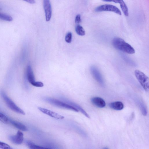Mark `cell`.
Instances as JSON below:
<instances>
[{"label": "cell", "mask_w": 149, "mask_h": 149, "mask_svg": "<svg viewBox=\"0 0 149 149\" xmlns=\"http://www.w3.org/2000/svg\"><path fill=\"white\" fill-rule=\"evenodd\" d=\"M112 44L116 49L127 54H132L135 53V50L131 45L120 38H114Z\"/></svg>", "instance_id": "1"}, {"label": "cell", "mask_w": 149, "mask_h": 149, "mask_svg": "<svg viewBox=\"0 0 149 149\" xmlns=\"http://www.w3.org/2000/svg\"><path fill=\"white\" fill-rule=\"evenodd\" d=\"M43 100L45 102L55 106L76 112H78V111L72 107L68 104L63 101L50 97H45Z\"/></svg>", "instance_id": "2"}, {"label": "cell", "mask_w": 149, "mask_h": 149, "mask_svg": "<svg viewBox=\"0 0 149 149\" xmlns=\"http://www.w3.org/2000/svg\"><path fill=\"white\" fill-rule=\"evenodd\" d=\"M1 97L8 107L13 111L18 113L25 115V113L23 110L17 106L16 104L3 91H1Z\"/></svg>", "instance_id": "3"}, {"label": "cell", "mask_w": 149, "mask_h": 149, "mask_svg": "<svg viewBox=\"0 0 149 149\" xmlns=\"http://www.w3.org/2000/svg\"><path fill=\"white\" fill-rule=\"evenodd\" d=\"M135 76L144 89L146 92L149 90V80L148 77L143 72L138 70L134 71Z\"/></svg>", "instance_id": "4"}, {"label": "cell", "mask_w": 149, "mask_h": 149, "mask_svg": "<svg viewBox=\"0 0 149 149\" xmlns=\"http://www.w3.org/2000/svg\"><path fill=\"white\" fill-rule=\"evenodd\" d=\"M96 12L109 11L112 12L120 15H121L120 10L116 6L111 4H105L97 7L95 9Z\"/></svg>", "instance_id": "5"}, {"label": "cell", "mask_w": 149, "mask_h": 149, "mask_svg": "<svg viewBox=\"0 0 149 149\" xmlns=\"http://www.w3.org/2000/svg\"><path fill=\"white\" fill-rule=\"evenodd\" d=\"M91 73L94 79L101 86H104V81L100 71L98 69L94 66H91L90 68Z\"/></svg>", "instance_id": "6"}, {"label": "cell", "mask_w": 149, "mask_h": 149, "mask_svg": "<svg viewBox=\"0 0 149 149\" xmlns=\"http://www.w3.org/2000/svg\"><path fill=\"white\" fill-rule=\"evenodd\" d=\"M61 100L63 102L75 108L78 110V111H80L82 113L84 114L87 118H90L89 115L78 104L66 98L61 97Z\"/></svg>", "instance_id": "7"}, {"label": "cell", "mask_w": 149, "mask_h": 149, "mask_svg": "<svg viewBox=\"0 0 149 149\" xmlns=\"http://www.w3.org/2000/svg\"><path fill=\"white\" fill-rule=\"evenodd\" d=\"M8 138L13 143L17 145L20 144L22 143L24 140V134L22 132L18 131L16 134L9 136Z\"/></svg>", "instance_id": "8"}, {"label": "cell", "mask_w": 149, "mask_h": 149, "mask_svg": "<svg viewBox=\"0 0 149 149\" xmlns=\"http://www.w3.org/2000/svg\"><path fill=\"white\" fill-rule=\"evenodd\" d=\"M43 7L45 10L46 20L49 21L50 19L52 14L51 4L50 1L45 0L43 1Z\"/></svg>", "instance_id": "9"}, {"label": "cell", "mask_w": 149, "mask_h": 149, "mask_svg": "<svg viewBox=\"0 0 149 149\" xmlns=\"http://www.w3.org/2000/svg\"><path fill=\"white\" fill-rule=\"evenodd\" d=\"M38 108L40 111L42 113L54 118L62 120L64 118L63 116L47 109L40 107H38Z\"/></svg>", "instance_id": "10"}, {"label": "cell", "mask_w": 149, "mask_h": 149, "mask_svg": "<svg viewBox=\"0 0 149 149\" xmlns=\"http://www.w3.org/2000/svg\"><path fill=\"white\" fill-rule=\"evenodd\" d=\"M26 73L28 81L34 86L36 81H35L34 73L32 68L30 65H28L27 67Z\"/></svg>", "instance_id": "11"}, {"label": "cell", "mask_w": 149, "mask_h": 149, "mask_svg": "<svg viewBox=\"0 0 149 149\" xmlns=\"http://www.w3.org/2000/svg\"><path fill=\"white\" fill-rule=\"evenodd\" d=\"M92 103L96 107L102 108L106 106L105 101L102 98L99 97H94L91 99Z\"/></svg>", "instance_id": "12"}, {"label": "cell", "mask_w": 149, "mask_h": 149, "mask_svg": "<svg viewBox=\"0 0 149 149\" xmlns=\"http://www.w3.org/2000/svg\"><path fill=\"white\" fill-rule=\"evenodd\" d=\"M9 123L20 130L26 131L28 130L26 126L22 123L12 119H9Z\"/></svg>", "instance_id": "13"}, {"label": "cell", "mask_w": 149, "mask_h": 149, "mask_svg": "<svg viewBox=\"0 0 149 149\" xmlns=\"http://www.w3.org/2000/svg\"><path fill=\"white\" fill-rule=\"evenodd\" d=\"M109 106L111 108L116 110H120L124 108L123 103L120 101H115L109 103Z\"/></svg>", "instance_id": "14"}, {"label": "cell", "mask_w": 149, "mask_h": 149, "mask_svg": "<svg viewBox=\"0 0 149 149\" xmlns=\"http://www.w3.org/2000/svg\"><path fill=\"white\" fill-rule=\"evenodd\" d=\"M134 99L142 114L144 116H146L147 114V111L144 103L139 99L136 98Z\"/></svg>", "instance_id": "15"}, {"label": "cell", "mask_w": 149, "mask_h": 149, "mask_svg": "<svg viewBox=\"0 0 149 149\" xmlns=\"http://www.w3.org/2000/svg\"><path fill=\"white\" fill-rule=\"evenodd\" d=\"M111 1L115 3H119L120 4V8L125 16H128V8L126 4L123 0L113 1Z\"/></svg>", "instance_id": "16"}, {"label": "cell", "mask_w": 149, "mask_h": 149, "mask_svg": "<svg viewBox=\"0 0 149 149\" xmlns=\"http://www.w3.org/2000/svg\"><path fill=\"white\" fill-rule=\"evenodd\" d=\"M26 144L30 149H52L37 146L30 141L26 142Z\"/></svg>", "instance_id": "17"}, {"label": "cell", "mask_w": 149, "mask_h": 149, "mask_svg": "<svg viewBox=\"0 0 149 149\" xmlns=\"http://www.w3.org/2000/svg\"><path fill=\"white\" fill-rule=\"evenodd\" d=\"M75 31L79 35L84 36L85 34V31L83 28L79 25H77L75 27Z\"/></svg>", "instance_id": "18"}, {"label": "cell", "mask_w": 149, "mask_h": 149, "mask_svg": "<svg viewBox=\"0 0 149 149\" xmlns=\"http://www.w3.org/2000/svg\"><path fill=\"white\" fill-rule=\"evenodd\" d=\"M0 19L8 21H11L13 20V18L10 15L1 13H0Z\"/></svg>", "instance_id": "19"}, {"label": "cell", "mask_w": 149, "mask_h": 149, "mask_svg": "<svg viewBox=\"0 0 149 149\" xmlns=\"http://www.w3.org/2000/svg\"><path fill=\"white\" fill-rule=\"evenodd\" d=\"M9 119L6 115L0 112V121L1 122L4 123H8Z\"/></svg>", "instance_id": "20"}, {"label": "cell", "mask_w": 149, "mask_h": 149, "mask_svg": "<svg viewBox=\"0 0 149 149\" xmlns=\"http://www.w3.org/2000/svg\"><path fill=\"white\" fill-rule=\"evenodd\" d=\"M0 148L2 149H13L8 144L0 141Z\"/></svg>", "instance_id": "21"}, {"label": "cell", "mask_w": 149, "mask_h": 149, "mask_svg": "<svg viewBox=\"0 0 149 149\" xmlns=\"http://www.w3.org/2000/svg\"><path fill=\"white\" fill-rule=\"evenodd\" d=\"M65 40V41L68 43L71 42L72 40V34L70 32H68L66 34Z\"/></svg>", "instance_id": "22"}, {"label": "cell", "mask_w": 149, "mask_h": 149, "mask_svg": "<svg viewBox=\"0 0 149 149\" xmlns=\"http://www.w3.org/2000/svg\"><path fill=\"white\" fill-rule=\"evenodd\" d=\"M81 19L80 15L79 14H77V15L75 18V23L76 24H78L79 23L81 22Z\"/></svg>", "instance_id": "23"}, {"label": "cell", "mask_w": 149, "mask_h": 149, "mask_svg": "<svg viewBox=\"0 0 149 149\" xmlns=\"http://www.w3.org/2000/svg\"><path fill=\"white\" fill-rule=\"evenodd\" d=\"M25 1L28 3L31 4H34L35 3V1L33 0H28Z\"/></svg>", "instance_id": "24"}, {"label": "cell", "mask_w": 149, "mask_h": 149, "mask_svg": "<svg viewBox=\"0 0 149 149\" xmlns=\"http://www.w3.org/2000/svg\"><path fill=\"white\" fill-rule=\"evenodd\" d=\"M104 149H108L107 148H105Z\"/></svg>", "instance_id": "25"}, {"label": "cell", "mask_w": 149, "mask_h": 149, "mask_svg": "<svg viewBox=\"0 0 149 149\" xmlns=\"http://www.w3.org/2000/svg\"><path fill=\"white\" fill-rule=\"evenodd\" d=\"M1 10V8H0V10Z\"/></svg>", "instance_id": "26"}]
</instances>
